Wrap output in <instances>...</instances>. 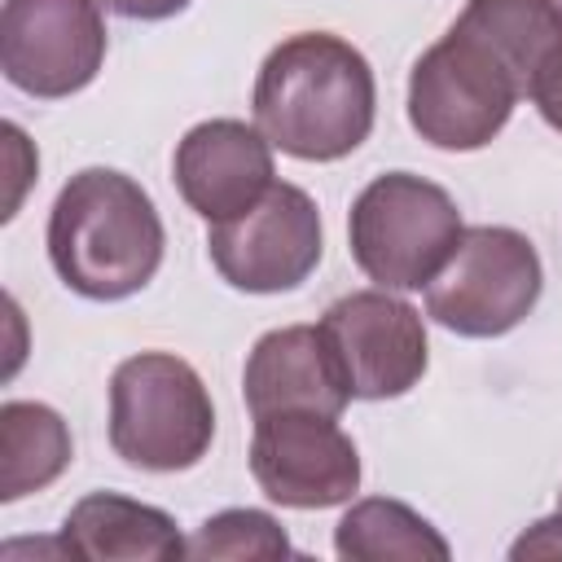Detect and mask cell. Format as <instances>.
Here are the masks:
<instances>
[{
  "instance_id": "obj_18",
  "label": "cell",
  "mask_w": 562,
  "mask_h": 562,
  "mask_svg": "<svg viewBox=\"0 0 562 562\" xmlns=\"http://www.w3.org/2000/svg\"><path fill=\"white\" fill-rule=\"evenodd\" d=\"M527 97L536 101L540 119H544L553 132H562V48H558L540 70H536V79H531Z\"/></svg>"
},
{
  "instance_id": "obj_8",
  "label": "cell",
  "mask_w": 562,
  "mask_h": 562,
  "mask_svg": "<svg viewBox=\"0 0 562 562\" xmlns=\"http://www.w3.org/2000/svg\"><path fill=\"white\" fill-rule=\"evenodd\" d=\"M105 44L97 0H4L0 9V70L40 101L83 92L105 61Z\"/></svg>"
},
{
  "instance_id": "obj_5",
  "label": "cell",
  "mask_w": 562,
  "mask_h": 562,
  "mask_svg": "<svg viewBox=\"0 0 562 562\" xmlns=\"http://www.w3.org/2000/svg\"><path fill=\"white\" fill-rule=\"evenodd\" d=\"M518 97H527V88L496 48L452 22L448 35L413 61L408 123L426 145L470 154L501 136Z\"/></svg>"
},
{
  "instance_id": "obj_1",
  "label": "cell",
  "mask_w": 562,
  "mask_h": 562,
  "mask_svg": "<svg viewBox=\"0 0 562 562\" xmlns=\"http://www.w3.org/2000/svg\"><path fill=\"white\" fill-rule=\"evenodd\" d=\"M250 110L272 149L303 162L347 158L378 119L373 66L342 35L299 31L263 57Z\"/></svg>"
},
{
  "instance_id": "obj_14",
  "label": "cell",
  "mask_w": 562,
  "mask_h": 562,
  "mask_svg": "<svg viewBox=\"0 0 562 562\" xmlns=\"http://www.w3.org/2000/svg\"><path fill=\"white\" fill-rule=\"evenodd\" d=\"M75 457L70 426L57 408L40 400L0 404V501H22L44 492L66 474Z\"/></svg>"
},
{
  "instance_id": "obj_12",
  "label": "cell",
  "mask_w": 562,
  "mask_h": 562,
  "mask_svg": "<svg viewBox=\"0 0 562 562\" xmlns=\"http://www.w3.org/2000/svg\"><path fill=\"white\" fill-rule=\"evenodd\" d=\"M241 395L250 417H268V413L342 417L351 386L321 325H281L250 347L241 369Z\"/></svg>"
},
{
  "instance_id": "obj_13",
  "label": "cell",
  "mask_w": 562,
  "mask_h": 562,
  "mask_svg": "<svg viewBox=\"0 0 562 562\" xmlns=\"http://www.w3.org/2000/svg\"><path fill=\"white\" fill-rule=\"evenodd\" d=\"M57 549L88 562H171L189 553V540H180L176 518L158 505L119 492H88L70 505Z\"/></svg>"
},
{
  "instance_id": "obj_2",
  "label": "cell",
  "mask_w": 562,
  "mask_h": 562,
  "mask_svg": "<svg viewBox=\"0 0 562 562\" xmlns=\"http://www.w3.org/2000/svg\"><path fill=\"white\" fill-rule=\"evenodd\" d=\"M44 241L53 272L92 303L145 290L167 250L154 198L114 167H83L61 184Z\"/></svg>"
},
{
  "instance_id": "obj_11",
  "label": "cell",
  "mask_w": 562,
  "mask_h": 562,
  "mask_svg": "<svg viewBox=\"0 0 562 562\" xmlns=\"http://www.w3.org/2000/svg\"><path fill=\"white\" fill-rule=\"evenodd\" d=\"M171 176L206 224L233 220L272 189V140L241 119H206L180 136Z\"/></svg>"
},
{
  "instance_id": "obj_15",
  "label": "cell",
  "mask_w": 562,
  "mask_h": 562,
  "mask_svg": "<svg viewBox=\"0 0 562 562\" xmlns=\"http://www.w3.org/2000/svg\"><path fill=\"white\" fill-rule=\"evenodd\" d=\"M334 553L351 562H448L452 544L435 531L430 518H422L413 505L391 496H364L356 501L338 527H334Z\"/></svg>"
},
{
  "instance_id": "obj_10",
  "label": "cell",
  "mask_w": 562,
  "mask_h": 562,
  "mask_svg": "<svg viewBox=\"0 0 562 562\" xmlns=\"http://www.w3.org/2000/svg\"><path fill=\"white\" fill-rule=\"evenodd\" d=\"M250 474L272 505L329 509L347 505L360 487V452L338 417L321 413H268L255 417Z\"/></svg>"
},
{
  "instance_id": "obj_19",
  "label": "cell",
  "mask_w": 562,
  "mask_h": 562,
  "mask_svg": "<svg viewBox=\"0 0 562 562\" xmlns=\"http://www.w3.org/2000/svg\"><path fill=\"white\" fill-rule=\"evenodd\" d=\"M509 558L522 562V558H562V509L553 518H540L531 522L514 544H509Z\"/></svg>"
},
{
  "instance_id": "obj_7",
  "label": "cell",
  "mask_w": 562,
  "mask_h": 562,
  "mask_svg": "<svg viewBox=\"0 0 562 562\" xmlns=\"http://www.w3.org/2000/svg\"><path fill=\"white\" fill-rule=\"evenodd\" d=\"M325 250L321 211L307 189L272 180V189L241 215L211 224L206 255L215 272L246 294H281L303 285Z\"/></svg>"
},
{
  "instance_id": "obj_4",
  "label": "cell",
  "mask_w": 562,
  "mask_h": 562,
  "mask_svg": "<svg viewBox=\"0 0 562 562\" xmlns=\"http://www.w3.org/2000/svg\"><path fill=\"white\" fill-rule=\"evenodd\" d=\"M461 233L465 224L452 193L413 171L369 180L347 215L351 259L382 290H426Z\"/></svg>"
},
{
  "instance_id": "obj_21",
  "label": "cell",
  "mask_w": 562,
  "mask_h": 562,
  "mask_svg": "<svg viewBox=\"0 0 562 562\" xmlns=\"http://www.w3.org/2000/svg\"><path fill=\"white\" fill-rule=\"evenodd\" d=\"M558 509H562V492H558Z\"/></svg>"
},
{
  "instance_id": "obj_17",
  "label": "cell",
  "mask_w": 562,
  "mask_h": 562,
  "mask_svg": "<svg viewBox=\"0 0 562 562\" xmlns=\"http://www.w3.org/2000/svg\"><path fill=\"white\" fill-rule=\"evenodd\" d=\"M285 527L263 509H220L189 536V558H290Z\"/></svg>"
},
{
  "instance_id": "obj_6",
  "label": "cell",
  "mask_w": 562,
  "mask_h": 562,
  "mask_svg": "<svg viewBox=\"0 0 562 562\" xmlns=\"http://www.w3.org/2000/svg\"><path fill=\"white\" fill-rule=\"evenodd\" d=\"M544 290V268L527 233L474 224L426 285V316L461 338H501L518 329Z\"/></svg>"
},
{
  "instance_id": "obj_16",
  "label": "cell",
  "mask_w": 562,
  "mask_h": 562,
  "mask_svg": "<svg viewBox=\"0 0 562 562\" xmlns=\"http://www.w3.org/2000/svg\"><path fill=\"white\" fill-rule=\"evenodd\" d=\"M457 26L474 31L531 88L536 70L562 48V0H465Z\"/></svg>"
},
{
  "instance_id": "obj_3",
  "label": "cell",
  "mask_w": 562,
  "mask_h": 562,
  "mask_svg": "<svg viewBox=\"0 0 562 562\" xmlns=\"http://www.w3.org/2000/svg\"><path fill=\"white\" fill-rule=\"evenodd\" d=\"M215 439V404L198 369L171 351L127 356L110 378V448L132 470H193Z\"/></svg>"
},
{
  "instance_id": "obj_9",
  "label": "cell",
  "mask_w": 562,
  "mask_h": 562,
  "mask_svg": "<svg viewBox=\"0 0 562 562\" xmlns=\"http://www.w3.org/2000/svg\"><path fill=\"white\" fill-rule=\"evenodd\" d=\"M321 329L347 373L351 400H395L426 373L430 347L422 312L395 299V290L373 285L334 299L321 316Z\"/></svg>"
},
{
  "instance_id": "obj_20",
  "label": "cell",
  "mask_w": 562,
  "mask_h": 562,
  "mask_svg": "<svg viewBox=\"0 0 562 562\" xmlns=\"http://www.w3.org/2000/svg\"><path fill=\"white\" fill-rule=\"evenodd\" d=\"M97 4L119 18H132V22H162V18H176L189 9V0H97Z\"/></svg>"
}]
</instances>
